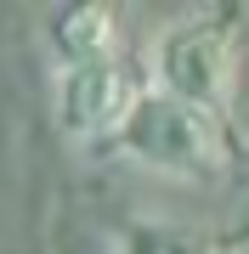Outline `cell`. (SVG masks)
<instances>
[{
	"mask_svg": "<svg viewBox=\"0 0 249 254\" xmlns=\"http://www.w3.org/2000/svg\"><path fill=\"white\" fill-rule=\"evenodd\" d=\"M113 147L130 164L175 175V181H221L227 164H232L227 119H215L204 108H187V102H175L165 91H142V102L130 108Z\"/></svg>",
	"mask_w": 249,
	"mask_h": 254,
	"instance_id": "6da1fadb",
	"label": "cell"
},
{
	"mask_svg": "<svg viewBox=\"0 0 249 254\" xmlns=\"http://www.w3.org/2000/svg\"><path fill=\"white\" fill-rule=\"evenodd\" d=\"M238 11H204L153 40V91L227 119L238 91Z\"/></svg>",
	"mask_w": 249,
	"mask_h": 254,
	"instance_id": "7a4b0ae2",
	"label": "cell"
},
{
	"mask_svg": "<svg viewBox=\"0 0 249 254\" xmlns=\"http://www.w3.org/2000/svg\"><path fill=\"white\" fill-rule=\"evenodd\" d=\"M136 102H142L136 73L125 63H113V57L57 73V125L74 141H113Z\"/></svg>",
	"mask_w": 249,
	"mask_h": 254,
	"instance_id": "3957f363",
	"label": "cell"
},
{
	"mask_svg": "<svg viewBox=\"0 0 249 254\" xmlns=\"http://www.w3.org/2000/svg\"><path fill=\"white\" fill-rule=\"evenodd\" d=\"M249 226L215 232V226H175V220H125L113 237V254H244Z\"/></svg>",
	"mask_w": 249,
	"mask_h": 254,
	"instance_id": "277c9868",
	"label": "cell"
},
{
	"mask_svg": "<svg viewBox=\"0 0 249 254\" xmlns=\"http://www.w3.org/2000/svg\"><path fill=\"white\" fill-rule=\"evenodd\" d=\"M46 40H51V51L63 57V68L108 63L113 46H119V11L113 6H63V11H51Z\"/></svg>",
	"mask_w": 249,
	"mask_h": 254,
	"instance_id": "5b68a950",
	"label": "cell"
}]
</instances>
